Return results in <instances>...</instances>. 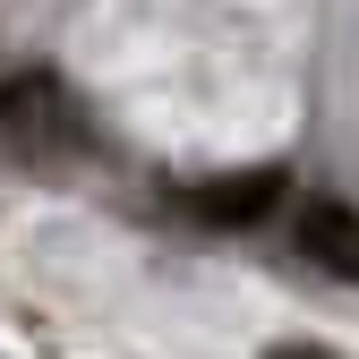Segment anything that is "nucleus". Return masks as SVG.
Segmentation results:
<instances>
[{"label": "nucleus", "instance_id": "f257e3e1", "mask_svg": "<svg viewBox=\"0 0 359 359\" xmlns=\"http://www.w3.org/2000/svg\"><path fill=\"white\" fill-rule=\"evenodd\" d=\"M0 154H18V163H69V154H86V111H77V95L60 77L26 69V77L0 86Z\"/></svg>", "mask_w": 359, "mask_h": 359}, {"label": "nucleus", "instance_id": "f03ea898", "mask_svg": "<svg viewBox=\"0 0 359 359\" xmlns=\"http://www.w3.org/2000/svg\"><path fill=\"white\" fill-rule=\"evenodd\" d=\"M180 205L197 222H257V214L283 205V171H231V180H214V189H189Z\"/></svg>", "mask_w": 359, "mask_h": 359}, {"label": "nucleus", "instance_id": "7ed1b4c3", "mask_svg": "<svg viewBox=\"0 0 359 359\" xmlns=\"http://www.w3.org/2000/svg\"><path fill=\"white\" fill-rule=\"evenodd\" d=\"M299 248L317 257L325 274L359 283V214H351V205H334V197H317V205H299Z\"/></svg>", "mask_w": 359, "mask_h": 359}, {"label": "nucleus", "instance_id": "20e7f679", "mask_svg": "<svg viewBox=\"0 0 359 359\" xmlns=\"http://www.w3.org/2000/svg\"><path fill=\"white\" fill-rule=\"evenodd\" d=\"M265 359H342V351H325V342H274Z\"/></svg>", "mask_w": 359, "mask_h": 359}]
</instances>
